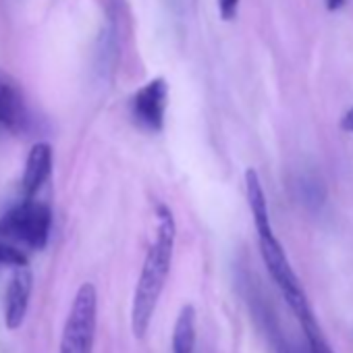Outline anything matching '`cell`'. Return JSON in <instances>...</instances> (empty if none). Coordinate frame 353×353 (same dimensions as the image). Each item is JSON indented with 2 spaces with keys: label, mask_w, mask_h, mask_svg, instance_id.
<instances>
[{
  "label": "cell",
  "mask_w": 353,
  "mask_h": 353,
  "mask_svg": "<svg viewBox=\"0 0 353 353\" xmlns=\"http://www.w3.org/2000/svg\"><path fill=\"white\" fill-rule=\"evenodd\" d=\"M168 108V83L162 77L143 83L129 100V112L133 123L148 133H160L164 129Z\"/></svg>",
  "instance_id": "5"
},
{
  "label": "cell",
  "mask_w": 353,
  "mask_h": 353,
  "mask_svg": "<svg viewBox=\"0 0 353 353\" xmlns=\"http://www.w3.org/2000/svg\"><path fill=\"white\" fill-rule=\"evenodd\" d=\"M324 3H326V11L334 13V11H339V9H343V7H345L347 0H324Z\"/></svg>",
  "instance_id": "15"
},
{
  "label": "cell",
  "mask_w": 353,
  "mask_h": 353,
  "mask_svg": "<svg viewBox=\"0 0 353 353\" xmlns=\"http://www.w3.org/2000/svg\"><path fill=\"white\" fill-rule=\"evenodd\" d=\"M50 231L52 210L48 204L38 202L36 198H26L21 204L0 216V235L30 250L46 248Z\"/></svg>",
  "instance_id": "3"
},
{
  "label": "cell",
  "mask_w": 353,
  "mask_h": 353,
  "mask_svg": "<svg viewBox=\"0 0 353 353\" xmlns=\"http://www.w3.org/2000/svg\"><path fill=\"white\" fill-rule=\"evenodd\" d=\"M0 125L9 131L21 133L30 125L26 96L19 83L0 69Z\"/></svg>",
  "instance_id": "6"
},
{
  "label": "cell",
  "mask_w": 353,
  "mask_h": 353,
  "mask_svg": "<svg viewBox=\"0 0 353 353\" xmlns=\"http://www.w3.org/2000/svg\"><path fill=\"white\" fill-rule=\"evenodd\" d=\"M156 219H158L156 237L152 245L148 248V254L139 272V281L135 287L133 303H131V330H133V336L139 341L148 334L160 295L168 281L172 254H174V241H176V223H174L172 210L166 204H158Z\"/></svg>",
  "instance_id": "1"
},
{
  "label": "cell",
  "mask_w": 353,
  "mask_h": 353,
  "mask_svg": "<svg viewBox=\"0 0 353 353\" xmlns=\"http://www.w3.org/2000/svg\"><path fill=\"white\" fill-rule=\"evenodd\" d=\"M52 145L48 141H38L32 145L21 176V190L26 198H36V194L44 188L52 172Z\"/></svg>",
  "instance_id": "8"
},
{
  "label": "cell",
  "mask_w": 353,
  "mask_h": 353,
  "mask_svg": "<svg viewBox=\"0 0 353 353\" xmlns=\"http://www.w3.org/2000/svg\"><path fill=\"white\" fill-rule=\"evenodd\" d=\"M196 349V310L183 305L174 320L172 330V353H194Z\"/></svg>",
  "instance_id": "10"
},
{
  "label": "cell",
  "mask_w": 353,
  "mask_h": 353,
  "mask_svg": "<svg viewBox=\"0 0 353 353\" xmlns=\"http://www.w3.org/2000/svg\"><path fill=\"white\" fill-rule=\"evenodd\" d=\"M32 287H34V276L28 266L15 268V274L7 287L5 295V322L7 328L17 330L28 314L30 307V297H32Z\"/></svg>",
  "instance_id": "7"
},
{
  "label": "cell",
  "mask_w": 353,
  "mask_h": 353,
  "mask_svg": "<svg viewBox=\"0 0 353 353\" xmlns=\"http://www.w3.org/2000/svg\"><path fill=\"white\" fill-rule=\"evenodd\" d=\"M241 0H219V13L225 21H233L239 13Z\"/></svg>",
  "instance_id": "13"
},
{
  "label": "cell",
  "mask_w": 353,
  "mask_h": 353,
  "mask_svg": "<svg viewBox=\"0 0 353 353\" xmlns=\"http://www.w3.org/2000/svg\"><path fill=\"white\" fill-rule=\"evenodd\" d=\"M245 196H248V204L254 216V225L258 231V237L262 235H272V223H270V212H268V202H266V194L260 181V174L256 172V168H248L245 170Z\"/></svg>",
  "instance_id": "9"
},
{
  "label": "cell",
  "mask_w": 353,
  "mask_h": 353,
  "mask_svg": "<svg viewBox=\"0 0 353 353\" xmlns=\"http://www.w3.org/2000/svg\"><path fill=\"white\" fill-rule=\"evenodd\" d=\"M301 330H303V334H305L310 353H334V351L330 349V345H328V341H326V336H324V332H322L318 320H314V322L301 326Z\"/></svg>",
  "instance_id": "12"
},
{
  "label": "cell",
  "mask_w": 353,
  "mask_h": 353,
  "mask_svg": "<svg viewBox=\"0 0 353 353\" xmlns=\"http://www.w3.org/2000/svg\"><path fill=\"white\" fill-rule=\"evenodd\" d=\"M341 129L345 131V133H351L353 135V106L349 108V110H345V114L341 117Z\"/></svg>",
  "instance_id": "14"
},
{
  "label": "cell",
  "mask_w": 353,
  "mask_h": 353,
  "mask_svg": "<svg viewBox=\"0 0 353 353\" xmlns=\"http://www.w3.org/2000/svg\"><path fill=\"white\" fill-rule=\"evenodd\" d=\"M258 245H260V254H262V260L274 281V285L279 287V291L283 293L285 301L289 303L291 312L295 314L297 322L301 326L310 324L316 320L314 312H312V305H310V299L281 245V241L276 239V235H262L258 237Z\"/></svg>",
  "instance_id": "2"
},
{
  "label": "cell",
  "mask_w": 353,
  "mask_h": 353,
  "mask_svg": "<svg viewBox=\"0 0 353 353\" xmlns=\"http://www.w3.org/2000/svg\"><path fill=\"white\" fill-rule=\"evenodd\" d=\"M28 266V256L21 245L0 235V268H23Z\"/></svg>",
  "instance_id": "11"
},
{
  "label": "cell",
  "mask_w": 353,
  "mask_h": 353,
  "mask_svg": "<svg viewBox=\"0 0 353 353\" xmlns=\"http://www.w3.org/2000/svg\"><path fill=\"white\" fill-rule=\"evenodd\" d=\"M98 322V293L92 283H83L71 303L59 353H94Z\"/></svg>",
  "instance_id": "4"
}]
</instances>
